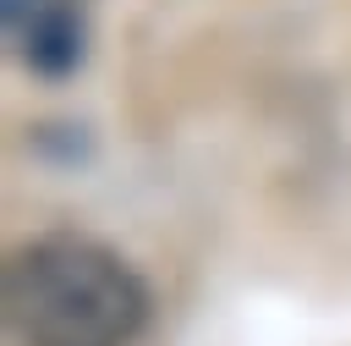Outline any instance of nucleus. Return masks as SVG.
I'll return each instance as SVG.
<instances>
[{"label":"nucleus","instance_id":"obj_2","mask_svg":"<svg viewBox=\"0 0 351 346\" xmlns=\"http://www.w3.org/2000/svg\"><path fill=\"white\" fill-rule=\"evenodd\" d=\"M5 33H11L16 60L38 77L77 71V60L88 49L77 0H5Z\"/></svg>","mask_w":351,"mask_h":346},{"label":"nucleus","instance_id":"obj_1","mask_svg":"<svg viewBox=\"0 0 351 346\" xmlns=\"http://www.w3.org/2000/svg\"><path fill=\"white\" fill-rule=\"evenodd\" d=\"M0 313L16 346H132L148 324V286L93 236H38L5 258Z\"/></svg>","mask_w":351,"mask_h":346}]
</instances>
